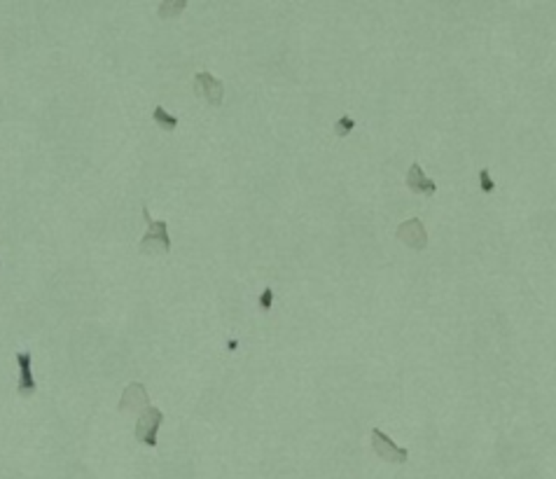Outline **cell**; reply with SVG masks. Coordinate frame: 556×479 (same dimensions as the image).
I'll use <instances>...</instances> for the list:
<instances>
[{
    "label": "cell",
    "instance_id": "6da1fadb",
    "mask_svg": "<svg viewBox=\"0 0 556 479\" xmlns=\"http://www.w3.org/2000/svg\"><path fill=\"white\" fill-rule=\"evenodd\" d=\"M143 218H146L148 232L143 234L138 250H141L143 255H164V253H169L171 250V239H169V229H166V222H161V220L154 222L152 218H150L148 204H143Z\"/></svg>",
    "mask_w": 556,
    "mask_h": 479
},
{
    "label": "cell",
    "instance_id": "7a4b0ae2",
    "mask_svg": "<svg viewBox=\"0 0 556 479\" xmlns=\"http://www.w3.org/2000/svg\"><path fill=\"white\" fill-rule=\"evenodd\" d=\"M164 421V412H159L157 407H146L141 412V417L136 421V440L141 444H146L148 449L157 447V430Z\"/></svg>",
    "mask_w": 556,
    "mask_h": 479
},
{
    "label": "cell",
    "instance_id": "3957f363",
    "mask_svg": "<svg viewBox=\"0 0 556 479\" xmlns=\"http://www.w3.org/2000/svg\"><path fill=\"white\" fill-rule=\"evenodd\" d=\"M372 449H374V454L379 456V458L388 460V463H397L399 465V463H407V458H409L407 449L397 447V444L393 442L391 437H386L379 428H372Z\"/></svg>",
    "mask_w": 556,
    "mask_h": 479
},
{
    "label": "cell",
    "instance_id": "277c9868",
    "mask_svg": "<svg viewBox=\"0 0 556 479\" xmlns=\"http://www.w3.org/2000/svg\"><path fill=\"white\" fill-rule=\"evenodd\" d=\"M194 94L199 96V99H204L206 103H211V106H220L224 96V86L216 75L204 71L194 75Z\"/></svg>",
    "mask_w": 556,
    "mask_h": 479
},
{
    "label": "cell",
    "instance_id": "5b68a950",
    "mask_svg": "<svg viewBox=\"0 0 556 479\" xmlns=\"http://www.w3.org/2000/svg\"><path fill=\"white\" fill-rule=\"evenodd\" d=\"M397 239L402 241L404 246L411 248V250H424L428 246V232L426 224L419 220V218H411V220H404L397 227Z\"/></svg>",
    "mask_w": 556,
    "mask_h": 479
},
{
    "label": "cell",
    "instance_id": "8992f818",
    "mask_svg": "<svg viewBox=\"0 0 556 479\" xmlns=\"http://www.w3.org/2000/svg\"><path fill=\"white\" fill-rule=\"evenodd\" d=\"M146 407H150V397H148V388L143 384H129L121 393L119 400V412L121 414H131V412H143Z\"/></svg>",
    "mask_w": 556,
    "mask_h": 479
},
{
    "label": "cell",
    "instance_id": "52a82bcc",
    "mask_svg": "<svg viewBox=\"0 0 556 479\" xmlns=\"http://www.w3.org/2000/svg\"><path fill=\"white\" fill-rule=\"evenodd\" d=\"M16 367H19V381H16V393L21 397H28L36 393V377H33V360L28 351L16 353Z\"/></svg>",
    "mask_w": 556,
    "mask_h": 479
},
{
    "label": "cell",
    "instance_id": "ba28073f",
    "mask_svg": "<svg viewBox=\"0 0 556 479\" xmlns=\"http://www.w3.org/2000/svg\"><path fill=\"white\" fill-rule=\"evenodd\" d=\"M407 187L411 189V192L428 194V197H432V194L437 192V185L426 176L424 169H421L419 164H411L409 166V171H407Z\"/></svg>",
    "mask_w": 556,
    "mask_h": 479
},
{
    "label": "cell",
    "instance_id": "9c48e42d",
    "mask_svg": "<svg viewBox=\"0 0 556 479\" xmlns=\"http://www.w3.org/2000/svg\"><path fill=\"white\" fill-rule=\"evenodd\" d=\"M185 8H187V0H164V3L157 8V14L159 19H178V14L185 12Z\"/></svg>",
    "mask_w": 556,
    "mask_h": 479
},
{
    "label": "cell",
    "instance_id": "30bf717a",
    "mask_svg": "<svg viewBox=\"0 0 556 479\" xmlns=\"http://www.w3.org/2000/svg\"><path fill=\"white\" fill-rule=\"evenodd\" d=\"M152 117H154V122H157V126L161 131H176L178 129V117H173L171 113H166L161 106L154 108Z\"/></svg>",
    "mask_w": 556,
    "mask_h": 479
},
{
    "label": "cell",
    "instance_id": "8fae6325",
    "mask_svg": "<svg viewBox=\"0 0 556 479\" xmlns=\"http://www.w3.org/2000/svg\"><path fill=\"white\" fill-rule=\"evenodd\" d=\"M353 126H356V119H351L349 115H341L337 119V124H334V134L337 136H349L353 131Z\"/></svg>",
    "mask_w": 556,
    "mask_h": 479
},
{
    "label": "cell",
    "instance_id": "7c38bea8",
    "mask_svg": "<svg viewBox=\"0 0 556 479\" xmlns=\"http://www.w3.org/2000/svg\"><path fill=\"white\" fill-rule=\"evenodd\" d=\"M271 304H274V290H271V288H264L262 295H259L257 307L262 309V311H269V309H271Z\"/></svg>",
    "mask_w": 556,
    "mask_h": 479
},
{
    "label": "cell",
    "instance_id": "4fadbf2b",
    "mask_svg": "<svg viewBox=\"0 0 556 479\" xmlns=\"http://www.w3.org/2000/svg\"><path fill=\"white\" fill-rule=\"evenodd\" d=\"M479 180H482V189H484V192H494V189H496L494 180H491L489 169H482V171H479Z\"/></svg>",
    "mask_w": 556,
    "mask_h": 479
}]
</instances>
